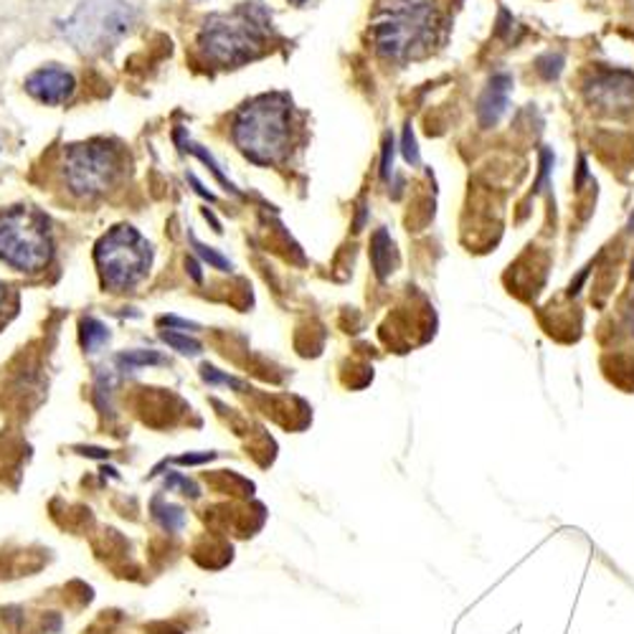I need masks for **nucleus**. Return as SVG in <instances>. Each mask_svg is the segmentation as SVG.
<instances>
[{"label":"nucleus","instance_id":"f257e3e1","mask_svg":"<svg viewBox=\"0 0 634 634\" xmlns=\"http://www.w3.org/2000/svg\"><path fill=\"white\" fill-rule=\"evenodd\" d=\"M271 21L259 5L246 3L231 13H216L199 34V54L206 64L231 69L252 62L267 49Z\"/></svg>","mask_w":634,"mask_h":634},{"label":"nucleus","instance_id":"f03ea898","mask_svg":"<svg viewBox=\"0 0 634 634\" xmlns=\"http://www.w3.org/2000/svg\"><path fill=\"white\" fill-rule=\"evenodd\" d=\"M231 138L256 165H275L287 155L292 138V110L282 94H264L244 104L231 125Z\"/></svg>","mask_w":634,"mask_h":634},{"label":"nucleus","instance_id":"7ed1b4c3","mask_svg":"<svg viewBox=\"0 0 634 634\" xmlns=\"http://www.w3.org/2000/svg\"><path fill=\"white\" fill-rule=\"evenodd\" d=\"M440 31V16L427 0H391L381 5L379 16L373 21L371 36L373 47L383 59L391 62H406L414 59L434 43Z\"/></svg>","mask_w":634,"mask_h":634},{"label":"nucleus","instance_id":"20e7f679","mask_svg":"<svg viewBox=\"0 0 634 634\" xmlns=\"http://www.w3.org/2000/svg\"><path fill=\"white\" fill-rule=\"evenodd\" d=\"M138 0H85L66 21L64 36L85 54H104L138 26Z\"/></svg>","mask_w":634,"mask_h":634},{"label":"nucleus","instance_id":"39448f33","mask_svg":"<svg viewBox=\"0 0 634 634\" xmlns=\"http://www.w3.org/2000/svg\"><path fill=\"white\" fill-rule=\"evenodd\" d=\"M102 284L112 292L135 290L148 277L153 264V246L132 226H115L104 233L94 249Z\"/></svg>","mask_w":634,"mask_h":634},{"label":"nucleus","instance_id":"423d86ee","mask_svg":"<svg viewBox=\"0 0 634 634\" xmlns=\"http://www.w3.org/2000/svg\"><path fill=\"white\" fill-rule=\"evenodd\" d=\"M51 254L49 221L39 211L18 206L0 214V262L18 271H41Z\"/></svg>","mask_w":634,"mask_h":634},{"label":"nucleus","instance_id":"0eeeda50","mask_svg":"<svg viewBox=\"0 0 634 634\" xmlns=\"http://www.w3.org/2000/svg\"><path fill=\"white\" fill-rule=\"evenodd\" d=\"M119 176V153L110 142L92 140L72 145L64 157V178L74 195L94 199L107 193Z\"/></svg>","mask_w":634,"mask_h":634},{"label":"nucleus","instance_id":"6e6552de","mask_svg":"<svg viewBox=\"0 0 634 634\" xmlns=\"http://www.w3.org/2000/svg\"><path fill=\"white\" fill-rule=\"evenodd\" d=\"M588 102L596 107L619 112L634 107V74L630 72H596L586 85Z\"/></svg>","mask_w":634,"mask_h":634},{"label":"nucleus","instance_id":"1a4fd4ad","mask_svg":"<svg viewBox=\"0 0 634 634\" xmlns=\"http://www.w3.org/2000/svg\"><path fill=\"white\" fill-rule=\"evenodd\" d=\"M77 89V81L66 69L59 66H43L26 79V92L41 104H64Z\"/></svg>","mask_w":634,"mask_h":634},{"label":"nucleus","instance_id":"9d476101","mask_svg":"<svg viewBox=\"0 0 634 634\" xmlns=\"http://www.w3.org/2000/svg\"><path fill=\"white\" fill-rule=\"evenodd\" d=\"M510 89H512V77L508 72L495 74V77L487 81L485 92H482L478 100V119H480L482 130L495 127L503 119L505 112H508Z\"/></svg>","mask_w":634,"mask_h":634},{"label":"nucleus","instance_id":"9b49d317","mask_svg":"<svg viewBox=\"0 0 634 634\" xmlns=\"http://www.w3.org/2000/svg\"><path fill=\"white\" fill-rule=\"evenodd\" d=\"M371 264L376 269V277L386 279L396 267V246L394 239L389 237L386 229H379L371 239Z\"/></svg>","mask_w":634,"mask_h":634},{"label":"nucleus","instance_id":"f8f14e48","mask_svg":"<svg viewBox=\"0 0 634 634\" xmlns=\"http://www.w3.org/2000/svg\"><path fill=\"white\" fill-rule=\"evenodd\" d=\"M153 518L157 520V525H161L163 531H168V533L183 531L186 520H188L183 508H178V505L163 500V497H155L153 500Z\"/></svg>","mask_w":634,"mask_h":634},{"label":"nucleus","instance_id":"ddd939ff","mask_svg":"<svg viewBox=\"0 0 634 634\" xmlns=\"http://www.w3.org/2000/svg\"><path fill=\"white\" fill-rule=\"evenodd\" d=\"M79 338H81V348H85L87 353H97L104 343L110 341V328L97 320V317H85L79 326Z\"/></svg>","mask_w":634,"mask_h":634},{"label":"nucleus","instance_id":"4468645a","mask_svg":"<svg viewBox=\"0 0 634 634\" xmlns=\"http://www.w3.org/2000/svg\"><path fill=\"white\" fill-rule=\"evenodd\" d=\"M165 364L163 356H157L155 351H127L123 356H117V366L123 371H135V368H145V366H161Z\"/></svg>","mask_w":634,"mask_h":634},{"label":"nucleus","instance_id":"2eb2a0df","mask_svg":"<svg viewBox=\"0 0 634 634\" xmlns=\"http://www.w3.org/2000/svg\"><path fill=\"white\" fill-rule=\"evenodd\" d=\"M163 343H168L173 351L183 353V356H199L201 353V343L193 341V338H188L183 333H176V330H168V333H163Z\"/></svg>","mask_w":634,"mask_h":634},{"label":"nucleus","instance_id":"dca6fc26","mask_svg":"<svg viewBox=\"0 0 634 634\" xmlns=\"http://www.w3.org/2000/svg\"><path fill=\"white\" fill-rule=\"evenodd\" d=\"M535 72L541 74L546 81L558 79V74L563 72V56L561 54H546L535 62Z\"/></svg>","mask_w":634,"mask_h":634},{"label":"nucleus","instance_id":"f3484780","mask_svg":"<svg viewBox=\"0 0 634 634\" xmlns=\"http://www.w3.org/2000/svg\"><path fill=\"white\" fill-rule=\"evenodd\" d=\"M191 241H193L195 252L201 254V259H203V262H208L211 267H214V269H221V271H229V269H231V262L226 259L224 254H218L216 249H211V246H206V244H201V241L195 239V237H191Z\"/></svg>","mask_w":634,"mask_h":634},{"label":"nucleus","instance_id":"a211bd4d","mask_svg":"<svg viewBox=\"0 0 634 634\" xmlns=\"http://www.w3.org/2000/svg\"><path fill=\"white\" fill-rule=\"evenodd\" d=\"M165 487H168V490L180 487V490H183V495H191V497H199V495H201V493H199V485H195L193 480L183 478V474H180V472L168 474V478H165Z\"/></svg>","mask_w":634,"mask_h":634},{"label":"nucleus","instance_id":"6ab92c4d","mask_svg":"<svg viewBox=\"0 0 634 634\" xmlns=\"http://www.w3.org/2000/svg\"><path fill=\"white\" fill-rule=\"evenodd\" d=\"M188 150H191V153H193V155H199V157H201V161H203V163H206L211 170H214V176L218 178V183H221V186L226 188V191H233V186L229 183V180H226V176H224V173H221V170H218V165L214 163V157H211V155L206 153V150H203L201 145H191V148H188Z\"/></svg>","mask_w":634,"mask_h":634},{"label":"nucleus","instance_id":"aec40b11","mask_svg":"<svg viewBox=\"0 0 634 634\" xmlns=\"http://www.w3.org/2000/svg\"><path fill=\"white\" fill-rule=\"evenodd\" d=\"M404 157L411 165L419 163V150H417V140H414L411 125H406V130H404Z\"/></svg>","mask_w":634,"mask_h":634},{"label":"nucleus","instance_id":"412c9836","mask_svg":"<svg viewBox=\"0 0 634 634\" xmlns=\"http://www.w3.org/2000/svg\"><path fill=\"white\" fill-rule=\"evenodd\" d=\"M391 163H394V138H386V145H383V163H381V176L391 178Z\"/></svg>","mask_w":634,"mask_h":634},{"label":"nucleus","instance_id":"4be33fe9","mask_svg":"<svg viewBox=\"0 0 634 634\" xmlns=\"http://www.w3.org/2000/svg\"><path fill=\"white\" fill-rule=\"evenodd\" d=\"M203 379H206L208 383H226V386H239V381H233L231 376H224V373H218L216 368H203Z\"/></svg>","mask_w":634,"mask_h":634},{"label":"nucleus","instance_id":"5701e85b","mask_svg":"<svg viewBox=\"0 0 634 634\" xmlns=\"http://www.w3.org/2000/svg\"><path fill=\"white\" fill-rule=\"evenodd\" d=\"M206 459H214V455H201V457L186 455V457H180L178 462H180V465H199V462H206Z\"/></svg>","mask_w":634,"mask_h":634},{"label":"nucleus","instance_id":"b1692460","mask_svg":"<svg viewBox=\"0 0 634 634\" xmlns=\"http://www.w3.org/2000/svg\"><path fill=\"white\" fill-rule=\"evenodd\" d=\"M584 178H586V161H584V157H581V161H579V178H576V188H579V191H581V180H584Z\"/></svg>","mask_w":634,"mask_h":634},{"label":"nucleus","instance_id":"393cba45","mask_svg":"<svg viewBox=\"0 0 634 634\" xmlns=\"http://www.w3.org/2000/svg\"><path fill=\"white\" fill-rule=\"evenodd\" d=\"M3 307H5V287L0 284V313H3Z\"/></svg>","mask_w":634,"mask_h":634},{"label":"nucleus","instance_id":"a878e982","mask_svg":"<svg viewBox=\"0 0 634 634\" xmlns=\"http://www.w3.org/2000/svg\"><path fill=\"white\" fill-rule=\"evenodd\" d=\"M630 328H632V335H634V302H632V309H630Z\"/></svg>","mask_w":634,"mask_h":634},{"label":"nucleus","instance_id":"bb28decb","mask_svg":"<svg viewBox=\"0 0 634 634\" xmlns=\"http://www.w3.org/2000/svg\"><path fill=\"white\" fill-rule=\"evenodd\" d=\"M630 231H634V214H632V218H630Z\"/></svg>","mask_w":634,"mask_h":634},{"label":"nucleus","instance_id":"cd10ccee","mask_svg":"<svg viewBox=\"0 0 634 634\" xmlns=\"http://www.w3.org/2000/svg\"><path fill=\"white\" fill-rule=\"evenodd\" d=\"M292 3H297V5H302V3H307V0H292Z\"/></svg>","mask_w":634,"mask_h":634},{"label":"nucleus","instance_id":"c85d7f7f","mask_svg":"<svg viewBox=\"0 0 634 634\" xmlns=\"http://www.w3.org/2000/svg\"><path fill=\"white\" fill-rule=\"evenodd\" d=\"M632 277H634V264H632Z\"/></svg>","mask_w":634,"mask_h":634}]
</instances>
